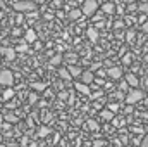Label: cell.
<instances>
[{
	"label": "cell",
	"instance_id": "1",
	"mask_svg": "<svg viewBox=\"0 0 148 147\" xmlns=\"http://www.w3.org/2000/svg\"><path fill=\"white\" fill-rule=\"evenodd\" d=\"M143 97H145V94H143L141 90H129L124 101L127 102V106H134V104H138Z\"/></svg>",
	"mask_w": 148,
	"mask_h": 147
},
{
	"label": "cell",
	"instance_id": "35",
	"mask_svg": "<svg viewBox=\"0 0 148 147\" xmlns=\"http://www.w3.org/2000/svg\"><path fill=\"white\" fill-rule=\"evenodd\" d=\"M122 26H124V23H122V21H117V23L114 24V28H122Z\"/></svg>",
	"mask_w": 148,
	"mask_h": 147
},
{
	"label": "cell",
	"instance_id": "29",
	"mask_svg": "<svg viewBox=\"0 0 148 147\" xmlns=\"http://www.w3.org/2000/svg\"><path fill=\"white\" fill-rule=\"evenodd\" d=\"M41 118H43V121H45V123H47V121H50V119H52V114H50V112H48V111H47V112H45V114H43V116H41Z\"/></svg>",
	"mask_w": 148,
	"mask_h": 147
},
{
	"label": "cell",
	"instance_id": "9",
	"mask_svg": "<svg viewBox=\"0 0 148 147\" xmlns=\"http://www.w3.org/2000/svg\"><path fill=\"white\" fill-rule=\"evenodd\" d=\"M81 80H83V83L91 85V83L95 81V74L91 73V71H83V74H81Z\"/></svg>",
	"mask_w": 148,
	"mask_h": 147
},
{
	"label": "cell",
	"instance_id": "25",
	"mask_svg": "<svg viewBox=\"0 0 148 147\" xmlns=\"http://www.w3.org/2000/svg\"><path fill=\"white\" fill-rule=\"evenodd\" d=\"M114 99L121 101V99H126V95H124V92H122V90H119V92H115V94H114Z\"/></svg>",
	"mask_w": 148,
	"mask_h": 147
},
{
	"label": "cell",
	"instance_id": "3",
	"mask_svg": "<svg viewBox=\"0 0 148 147\" xmlns=\"http://www.w3.org/2000/svg\"><path fill=\"white\" fill-rule=\"evenodd\" d=\"M35 2L31 0H19V2H14V9L19 10V12H24V10H35Z\"/></svg>",
	"mask_w": 148,
	"mask_h": 147
},
{
	"label": "cell",
	"instance_id": "18",
	"mask_svg": "<svg viewBox=\"0 0 148 147\" xmlns=\"http://www.w3.org/2000/svg\"><path fill=\"white\" fill-rule=\"evenodd\" d=\"M126 81H127L131 87H138V83H140V81H138V78H136L134 74H127V76H126Z\"/></svg>",
	"mask_w": 148,
	"mask_h": 147
},
{
	"label": "cell",
	"instance_id": "40",
	"mask_svg": "<svg viewBox=\"0 0 148 147\" xmlns=\"http://www.w3.org/2000/svg\"><path fill=\"white\" fill-rule=\"evenodd\" d=\"M0 9H5V2L3 0H0Z\"/></svg>",
	"mask_w": 148,
	"mask_h": 147
},
{
	"label": "cell",
	"instance_id": "17",
	"mask_svg": "<svg viewBox=\"0 0 148 147\" xmlns=\"http://www.w3.org/2000/svg\"><path fill=\"white\" fill-rule=\"evenodd\" d=\"M62 61H64V57H62V55H59V54H55V55H52V59H50V64H52V66H59Z\"/></svg>",
	"mask_w": 148,
	"mask_h": 147
},
{
	"label": "cell",
	"instance_id": "14",
	"mask_svg": "<svg viewBox=\"0 0 148 147\" xmlns=\"http://www.w3.org/2000/svg\"><path fill=\"white\" fill-rule=\"evenodd\" d=\"M81 16H83V10H81V9H73V10L69 12V19H73V21L79 19Z\"/></svg>",
	"mask_w": 148,
	"mask_h": 147
},
{
	"label": "cell",
	"instance_id": "38",
	"mask_svg": "<svg viewBox=\"0 0 148 147\" xmlns=\"http://www.w3.org/2000/svg\"><path fill=\"white\" fill-rule=\"evenodd\" d=\"M143 31H147V33H148V21L143 23Z\"/></svg>",
	"mask_w": 148,
	"mask_h": 147
},
{
	"label": "cell",
	"instance_id": "27",
	"mask_svg": "<svg viewBox=\"0 0 148 147\" xmlns=\"http://www.w3.org/2000/svg\"><path fill=\"white\" fill-rule=\"evenodd\" d=\"M119 87H121V90H122V92H127V90H129V87H131V85H129V83H127V81H122V83H121V85H119Z\"/></svg>",
	"mask_w": 148,
	"mask_h": 147
},
{
	"label": "cell",
	"instance_id": "39",
	"mask_svg": "<svg viewBox=\"0 0 148 147\" xmlns=\"http://www.w3.org/2000/svg\"><path fill=\"white\" fill-rule=\"evenodd\" d=\"M91 97H93V99H98V97H102V92H97V94H95V95H91Z\"/></svg>",
	"mask_w": 148,
	"mask_h": 147
},
{
	"label": "cell",
	"instance_id": "32",
	"mask_svg": "<svg viewBox=\"0 0 148 147\" xmlns=\"http://www.w3.org/2000/svg\"><path fill=\"white\" fill-rule=\"evenodd\" d=\"M109 109H110V111H114V112H117V109H119V106L112 102V104H109Z\"/></svg>",
	"mask_w": 148,
	"mask_h": 147
},
{
	"label": "cell",
	"instance_id": "4",
	"mask_svg": "<svg viewBox=\"0 0 148 147\" xmlns=\"http://www.w3.org/2000/svg\"><path fill=\"white\" fill-rule=\"evenodd\" d=\"M14 83V74L10 69H0V85L3 87H10Z\"/></svg>",
	"mask_w": 148,
	"mask_h": 147
},
{
	"label": "cell",
	"instance_id": "21",
	"mask_svg": "<svg viewBox=\"0 0 148 147\" xmlns=\"http://www.w3.org/2000/svg\"><path fill=\"white\" fill-rule=\"evenodd\" d=\"M5 121H9V123H17L19 118H17L16 114H12V112H7V114H5Z\"/></svg>",
	"mask_w": 148,
	"mask_h": 147
},
{
	"label": "cell",
	"instance_id": "30",
	"mask_svg": "<svg viewBox=\"0 0 148 147\" xmlns=\"http://www.w3.org/2000/svg\"><path fill=\"white\" fill-rule=\"evenodd\" d=\"M36 101H38V95H36V94H29V102H31V104H35Z\"/></svg>",
	"mask_w": 148,
	"mask_h": 147
},
{
	"label": "cell",
	"instance_id": "6",
	"mask_svg": "<svg viewBox=\"0 0 148 147\" xmlns=\"http://www.w3.org/2000/svg\"><path fill=\"white\" fill-rule=\"evenodd\" d=\"M0 54H2L7 61H14V59H16V49H5V47H2V49H0Z\"/></svg>",
	"mask_w": 148,
	"mask_h": 147
},
{
	"label": "cell",
	"instance_id": "7",
	"mask_svg": "<svg viewBox=\"0 0 148 147\" xmlns=\"http://www.w3.org/2000/svg\"><path fill=\"white\" fill-rule=\"evenodd\" d=\"M74 88H76L79 94H83V95H90V94H91V92H90V85H86V83H83V81H81V83H76Z\"/></svg>",
	"mask_w": 148,
	"mask_h": 147
},
{
	"label": "cell",
	"instance_id": "19",
	"mask_svg": "<svg viewBox=\"0 0 148 147\" xmlns=\"http://www.w3.org/2000/svg\"><path fill=\"white\" fill-rule=\"evenodd\" d=\"M86 126H88V130H91V132H97V130H98V123H97L95 119H88V121H86Z\"/></svg>",
	"mask_w": 148,
	"mask_h": 147
},
{
	"label": "cell",
	"instance_id": "24",
	"mask_svg": "<svg viewBox=\"0 0 148 147\" xmlns=\"http://www.w3.org/2000/svg\"><path fill=\"white\" fill-rule=\"evenodd\" d=\"M131 62H133V57H131L129 54H126V55L122 57V64H126V66H129Z\"/></svg>",
	"mask_w": 148,
	"mask_h": 147
},
{
	"label": "cell",
	"instance_id": "13",
	"mask_svg": "<svg viewBox=\"0 0 148 147\" xmlns=\"http://www.w3.org/2000/svg\"><path fill=\"white\" fill-rule=\"evenodd\" d=\"M102 10L107 12V14H112V12H115V5H114L112 2H107V3L102 5Z\"/></svg>",
	"mask_w": 148,
	"mask_h": 147
},
{
	"label": "cell",
	"instance_id": "34",
	"mask_svg": "<svg viewBox=\"0 0 148 147\" xmlns=\"http://www.w3.org/2000/svg\"><path fill=\"white\" fill-rule=\"evenodd\" d=\"M102 146H103L102 140H95V142H93V147H102Z\"/></svg>",
	"mask_w": 148,
	"mask_h": 147
},
{
	"label": "cell",
	"instance_id": "20",
	"mask_svg": "<svg viewBox=\"0 0 148 147\" xmlns=\"http://www.w3.org/2000/svg\"><path fill=\"white\" fill-rule=\"evenodd\" d=\"M47 88V83H43V81H36V83H33V90L35 92H43Z\"/></svg>",
	"mask_w": 148,
	"mask_h": 147
},
{
	"label": "cell",
	"instance_id": "23",
	"mask_svg": "<svg viewBox=\"0 0 148 147\" xmlns=\"http://www.w3.org/2000/svg\"><path fill=\"white\" fill-rule=\"evenodd\" d=\"M16 50H19V52H26V50H28V42H26V40H21Z\"/></svg>",
	"mask_w": 148,
	"mask_h": 147
},
{
	"label": "cell",
	"instance_id": "41",
	"mask_svg": "<svg viewBox=\"0 0 148 147\" xmlns=\"http://www.w3.org/2000/svg\"><path fill=\"white\" fill-rule=\"evenodd\" d=\"M2 125H3V116L0 114V126H2Z\"/></svg>",
	"mask_w": 148,
	"mask_h": 147
},
{
	"label": "cell",
	"instance_id": "28",
	"mask_svg": "<svg viewBox=\"0 0 148 147\" xmlns=\"http://www.w3.org/2000/svg\"><path fill=\"white\" fill-rule=\"evenodd\" d=\"M140 10H141L143 14H148V2H145V3H140Z\"/></svg>",
	"mask_w": 148,
	"mask_h": 147
},
{
	"label": "cell",
	"instance_id": "11",
	"mask_svg": "<svg viewBox=\"0 0 148 147\" xmlns=\"http://www.w3.org/2000/svg\"><path fill=\"white\" fill-rule=\"evenodd\" d=\"M59 76H60L62 80H71V78H73L69 68H60V69H59Z\"/></svg>",
	"mask_w": 148,
	"mask_h": 147
},
{
	"label": "cell",
	"instance_id": "42",
	"mask_svg": "<svg viewBox=\"0 0 148 147\" xmlns=\"http://www.w3.org/2000/svg\"><path fill=\"white\" fill-rule=\"evenodd\" d=\"M2 10H3V9H0V19H2V16H3V14H2Z\"/></svg>",
	"mask_w": 148,
	"mask_h": 147
},
{
	"label": "cell",
	"instance_id": "22",
	"mask_svg": "<svg viewBox=\"0 0 148 147\" xmlns=\"http://www.w3.org/2000/svg\"><path fill=\"white\" fill-rule=\"evenodd\" d=\"M48 133H50V128H48V126H45V125H43V126H40V128H38V135H40V137H47Z\"/></svg>",
	"mask_w": 148,
	"mask_h": 147
},
{
	"label": "cell",
	"instance_id": "26",
	"mask_svg": "<svg viewBox=\"0 0 148 147\" xmlns=\"http://www.w3.org/2000/svg\"><path fill=\"white\" fill-rule=\"evenodd\" d=\"M134 37H136V35H134V31H127V33H126V40H127L129 43L134 40Z\"/></svg>",
	"mask_w": 148,
	"mask_h": 147
},
{
	"label": "cell",
	"instance_id": "12",
	"mask_svg": "<svg viewBox=\"0 0 148 147\" xmlns=\"http://www.w3.org/2000/svg\"><path fill=\"white\" fill-rule=\"evenodd\" d=\"M100 114H102V118H103V119H107V121H112V119H114V116H115V112L110 111V109H103Z\"/></svg>",
	"mask_w": 148,
	"mask_h": 147
},
{
	"label": "cell",
	"instance_id": "5",
	"mask_svg": "<svg viewBox=\"0 0 148 147\" xmlns=\"http://www.w3.org/2000/svg\"><path fill=\"white\" fill-rule=\"evenodd\" d=\"M107 76L112 78V80H119V78H122V71H121V68H117V66H112L107 69Z\"/></svg>",
	"mask_w": 148,
	"mask_h": 147
},
{
	"label": "cell",
	"instance_id": "15",
	"mask_svg": "<svg viewBox=\"0 0 148 147\" xmlns=\"http://www.w3.org/2000/svg\"><path fill=\"white\" fill-rule=\"evenodd\" d=\"M69 71H71V74H73V78H77V76H81L83 74V69L79 68V66H69Z\"/></svg>",
	"mask_w": 148,
	"mask_h": 147
},
{
	"label": "cell",
	"instance_id": "31",
	"mask_svg": "<svg viewBox=\"0 0 148 147\" xmlns=\"http://www.w3.org/2000/svg\"><path fill=\"white\" fill-rule=\"evenodd\" d=\"M141 147H148V133L143 137V140H141Z\"/></svg>",
	"mask_w": 148,
	"mask_h": 147
},
{
	"label": "cell",
	"instance_id": "36",
	"mask_svg": "<svg viewBox=\"0 0 148 147\" xmlns=\"http://www.w3.org/2000/svg\"><path fill=\"white\" fill-rule=\"evenodd\" d=\"M134 133H143V128H131Z\"/></svg>",
	"mask_w": 148,
	"mask_h": 147
},
{
	"label": "cell",
	"instance_id": "16",
	"mask_svg": "<svg viewBox=\"0 0 148 147\" xmlns=\"http://www.w3.org/2000/svg\"><path fill=\"white\" fill-rule=\"evenodd\" d=\"M86 35H88V38H90L91 42H97V40H98V31H97L95 28H90V30L86 31Z\"/></svg>",
	"mask_w": 148,
	"mask_h": 147
},
{
	"label": "cell",
	"instance_id": "37",
	"mask_svg": "<svg viewBox=\"0 0 148 147\" xmlns=\"http://www.w3.org/2000/svg\"><path fill=\"white\" fill-rule=\"evenodd\" d=\"M12 35H14V37H19V35H21V30H14Z\"/></svg>",
	"mask_w": 148,
	"mask_h": 147
},
{
	"label": "cell",
	"instance_id": "33",
	"mask_svg": "<svg viewBox=\"0 0 148 147\" xmlns=\"http://www.w3.org/2000/svg\"><path fill=\"white\" fill-rule=\"evenodd\" d=\"M66 57H67L69 61H76V57H77V55H76V54H67Z\"/></svg>",
	"mask_w": 148,
	"mask_h": 147
},
{
	"label": "cell",
	"instance_id": "2",
	"mask_svg": "<svg viewBox=\"0 0 148 147\" xmlns=\"http://www.w3.org/2000/svg\"><path fill=\"white\" fill-rule=\"evenodd\" d=\"M97 9H98V2L97 0H84L83 7H81V10H83L84 16H93L97 12Z\"/></svg>",
	"mask_w": 148,
	"mask_h": 147
},
{
	"label": "cell",
	"instance_id": "8",
	"mask_svg": "<svg viewBox=\"0 0 148 147\" xmlns=\"http://www.w3.org/2000/svg\"><path fill=\"white\" fill-rule=\"evenodd\" d=\"M36 31L33 30V28H29V30H26V33H24V40L28 42V43H33V42H36Z\"/></svg>",
	"mask_w": 148,
	"mask_h": 147
},
{
	"label": "cell",
	"instance_id": "10",
	"mask_svg": "<svg viewBox=\"0 0 148 147\" xmlns=\"http://www.w3.org/2000/svg\"><path fill=\"white\" fill-rule=\"evenodd\" d=\"M12 97H14V90H12L10 87H7V88L3 90V94H2V101H5V102H7V101H10Z\"/></svg>",
	"mask_w": 148,
	"mask_h": 147
}]
</instances>
